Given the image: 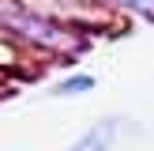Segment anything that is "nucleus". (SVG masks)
Masks as SVG:
<instances>
[{"instance_id":"f257e3e1","label":"nucleus","mask_w":154,"mask_h":151,"mask_svg":"<svg viewBox=\"0 0 154 151\" xmlns=\"http://www.w3.org/2000/svg\"><path fill=\"white\" fill-rule=\"evenodd\" d=\"M113 132H117V125H113V121H102V125H94L90 132H83L68 151H109L113 147Z\"/></svg>"},{"instance_id":"f03ea898","label":"nucleus","mask_w":154,"mask_h":151,"mask_svg":"<svg viewBox=\"0 0 154 151\" xmlns=\"http://www.w3.org/2000/svg\"><path fill=\"white\" fill-rule=\"evenodd\" d=\"M83 87H94V79H90V76H79V79H68V83H60V87H57V95H79Z\"/></svg>"}]
</instances>
